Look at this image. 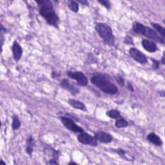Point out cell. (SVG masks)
<instances>
[{"label": "cell", "mask_w": 165, "mask_h": 165, "mask_svg": "<svg viewBox=\"0 0 165 165\" xmlns=\"http://www.w3.org/2000/svg\"><path fill=\"white\" fill-rule=\"evenodd\" d=\"M91 82L105 94L114 95L118 93V89L114 83L112 82L108 77L101 73L94 74L90 78Z\"/></svg>", "instance_id": "cell-2"}, {"label": "cell", "mask_w": 165, "mask_h": 165, "mask_svg": "<svg viewBox=\"0 0 165 165\" xmlns=\"http://www.w3.org/2000/svg\"><path fill=\"white\" fill-rule=\"evenodd\" d=\"M21 127V122L19 121L18 115H14L12 117V128L14 131L18 130Z\"/></svg>", "instance_id": "cell-19"}, {"label": "cell", "mask_w": 165, "mask_h": 165, "mask_svg": "<svg viewBox=\"0 0 165 165\" xmlns=\"http://www.w3.org/2000/svg\"><path fill=\"white\" fill-rule=\"evenodd\" d=\"M77 2H78V3H81L82 4V5H85V6H89V2L88 1H86V0H78L77 1Z\"/></svg>", "instance_id": "cell-27"}, {"label": "cell", "mask_w": 165, "mask_h": 165, "mask_svg": "<svg viewBox=\"0 0 165 165\" xmlns=\"http://www.w3.org/2000/svg\"><path fill=\"white\" fill-rule=\"evenodd\" d=\"M147 138L149 142L152 143L154 145H156V146H157V147L162 146L163 144L162 140L161 138L158 136L156 134H155L154 132L150 133L148 134Z\"/></svg>", "instance_id": "cell-14"}, {"label": "cell", "mask_w": 165, "mask_h": 165, "mask_svg": "<svg viewBox=\"0 0 165 165\" xmlns=\"http://www.w3.org/2000/svg\"><path fill=\"white\" fill-rule=\"evenodd\" d=\"M106 115H107L108 117H109L110 118L112 119H115V120L118 119L121 117L119 112L117 110H114V109L110 110L106 112Z\"/></svg>", "instance_id": "cell-17"}, {"label": "cell", "mask_w": 165, "mask_h": 165, "mask_svg": "<svg viewBox=\"0 0 165 165\" xmlns=\"http://www.w3.org/2000/svg\"><path fill=\"white\" fill-rule=\"evenodd\" d=\"M94 137L98 141L103 143H110L113 141V138L112 135L103 131H99L94 134Z\"/></svg>", "instance_id": "cell-10"}, {"label": "cell", "mask_w": 165, "mask_h": 165, "mask_svg": "<svg viewBox=\"0 0 165 165\" xmlns=\"http://www.w3.org/2000/svg\"><path fill=\"white\" fill-rule=\"evenodd\" d=\"M12 50L14 60L18 61L22 57L23 48L16 40H14V41L13 42V44L12 46Z\"/></svg>", "instance_id": "cell-11"}, {"label": "cell", "mask_w": 165, "mask_h": 165, "mask_svg": "<svg viewBox=\"0 0 165 165\" xmlns=\"http://www.w3.org/2000/svg\"><path fill=\"white\" fill-rule=\"evenodd\" d=\"M115 152H117L120 156H122V157H125L126 154H127V152H126L123 149H121V148H119V149H117L115 150Z\"/></svg>", "instance_id": "cell-25"}, {"label": "cell", "mask_w": 165, "mask_h": 165, "mask_svg": "<svg viewBox=\"0 0 165 165\" xmlns=\"http://www.w3.org/2000/svg\"><path fill=\"white\" fill-rule=\"evenodd\" d=\"M124 43H125V44L128 45H134L133 39L128 36H127L125 37Z\"/></svg>", "instance_id": "cell-23"}, {"label": "cell", "mask_w": 165, "mask_h": 165, "mask_svg": "<svg viewBox=\"0 0 165 165\" xmlns=\"http://www.w3.org/2000/svg\"><path fill=\"white\" fill-rule=\"evenodd\" d=\"M160 95H161L163 97H164V91L163 90L162 92H161V93H160Z\"/></svg>", "instance_id": "cell-33"}, {"label": "cell", "mask_w": 165, "mask_h": 165, "mask_svg": "<svg viewBox=\"0 0 165 165\" xmlns=\"http://www.w3.org/2000/svg\"><path fill=\"white\" fill-rule=\"evenodd\" d=\"M60 86L63 89L69 92L73 95H76L80 92V90L78 88H77L76 86L72 84L69 80L67 79H63L60 82Z\"/></svg>", "instance_id": "cell-9"}, {"label": "cell", "mask_w": 165, "mask_h": 165, "mask_svg": "<svg viewBox=\"0 0 165 165\" xmlns=\"http://www.w3.org/2000/svg\"><path fill=\"white\" fill-rule=\"evenodd\" d=\"M61 76V74L59 73V72H56V71H53L52 72L51 74V76L53 79H56L57 78V77H59Z\"/></svg>", "instance_id": "cell-26"}, {"label": "cell", "mask_w": 165, "mask_h": 165, "mask_svg": "<svg viewBox=\"0 0 165 165\" xmlns=\"http://www.w3.org/2000/svg\"><path fill=\"white\" fill-rule=\"evenodd\" d=\"M68 6H69V8L72 12L77 13V12L79 11V3L76 1H73V0H72V1H69V4H68Z\"/></svg>", "instance_id": "cell-20"}, {"label": "cell", "mask_w": 165, "mask_h": 165, "mask_svg": "<svg viewBox=\"0 0 165 165\" xmlns=\"http://www.w3.org/2000/svg\"><path fill=\"white\" fill-rule=\"evenodd\" d=\"M60 120L63 125H64V127L68 130L72 131V132L75 133H81L84 132V130L79 126L76 125L74 120L70 118L63 116V117L60 118Z\"/></svg>", "instance_id": "cell-7"}, {"label": "cell", "mask_w": 165, "mask_h": 165, "mask_svg": "<svg viewBox=\"0 0 165 165\" xmlns=\"http://www.w3.org/2000/svg\"><path fill=\"white\" fill-rule=\"evenodd\" d=\"M127 89H128L129 91L132 92H133L134 91V89L133 86L132 85V84H131V83H129V82H128V85H127Z\"/></svg>", "instance_id": "cell-29"}, {"label": "cell", "mask_w": 165, "mask_h": 165, "mask_svg": "<svg viewBox=\"0 0 165 165\" xmlns=\"http://www.w3.org/2000/svg\"><path fill=\"white\" fill-rule=\"evenodd\" d=\"M141 43L144 49L150 53H154L157 50L156 43L152 40H148V39H143Z\"/></svg>", "instance_id": "cell-12"}, {"label": "cell", "mask_w": 165, "mask_h": 165, "mask_svg": "<svg viewBox=\"0 0 165 165\" xmlns=\"http://www.w3.org/2000/svg\"><path fill=\"white\" fill-rule=\"evenodd\" d=\"M95 29L105 44L109 46L114 45L115 36L112 29L108 25L104 23H97Z\"/></svg>", "instance_id": "cell-4"}, {"label": "cell", "mask_w": 165, "mask_h": 165, "mask_svg": "<svg viewBox=\"0 0 165 165\" xmlns=\"http://www.w3.org/2000/svg\"><path fill=\"white\" fill-rule=\"evenodd\" d=\"M48 164H59L60 163L57 162V160L54 159H51L49 160V161H48Z\"/></svg>", "instance_id": "cell-28"}, {"label": "cell", "mask_w": 165, "mask_h": 165, "mask_svg": "<svg viewBox=\"0 0 165 165\" xmlns=\"http://www.w3.org/2000/svg\"><path fill=\"white\" fill-rule=\"evenodd\" d=\"M161 62H162V64H163V65H164V64H165V61H164V52L163 53V56H162Z\"/></svg>", "instance_id": "cell-31"}, {"label": "cell", "mask_w": 165, "mask_h": 165, "mask_svg": "<svg viewBox=\"0 0 165 165\" xmlns=\"http://www.w3.org/2000/svg\"><path fill=\"white\" fill-rule=\"evenodd\" d=\"M69 165H70V164H77V163H75V162H72V161H71V162L69 163Z\"/></svg>", "instance_id": "cell-34"}, {"label": "cell", "mask_w": 165, "mask_h": 165, "mask_svg": "<svg viewBox=\"0 0 165 165\" xmlns=\"http://www.w3.org/2000/svg\"><path fill=\"white\" fill-rule=\"evenodd\" d=\"M151 60L152 61V67L154 70H157L159 68V65H160V62L156 60L153 59V58H151Z\"/></svg>", "instance_id": "cell-24"}, {"label": "cell", "mask_w": 165, "mask_h": 165, "mask_svg": "<svg viewBox=\"0 0 165 165\" xmlns=\"http://www.w3.org/2000/svg\"><path fill=\"white\" fill-rule=\"evenodd\" d=\"M77 139L82 144L89 145V146L94 147L98 146V140L95 139V138L89 134L85 133V132L79 133L77 136Z\"/></svg>", "instance_id": "cell-6"}, {"label": "cell", "mask_w": 165, "mask_h": 165, "mask_svg": "<svg viewBox=\"0 0 165 165\" xmlns=\"http://www.w3.org/2000/svg\"><path fill=\"white\" fill-rule=\"evenodd\" d=\"M98 2L106 9L110 10L111 8V3L110 1H108V0H98Z\"/></svg>", "instance_id": "cell-22"}, {"label": "cell", "mask_w": 165, "mask_h": 165, "mask_svg": "<svg viewBox=\"0 0 165 165\" xmlns=\"http://www.w3.org/2000/svg\"><path fill=\"white\" fill-rule=\"evenodd\" d=\"M129 54L135 61L141 65H146L148 63V59L143 52L134 47H131L129 50Z\"/></svg>", "instance_id": "cell-8"}, {"label": "cell", "mask_w": 165, "mask_h": 165, "mask_svg": "<svg viewBox=\"0 0 165 165\" xmlns=\"http://www.w3.org/2000/svg\"><path fill=\"white\" fill-rule=\"evenodd\" d=\"M36 2L39 6V13L45 19L50 25L58 28L60 25V18L56 13L53 4L50 0H37Z\"/></svg>", "instance_id": "cell-1"}, {"label": "cell", "mask_w": 165, "mask_h": 165, "mask_svg": "<svg viewBox=\"0 0 165 165\" xmlns=\"http://www.w3.org/2000/svg\"><path fill=\"white\" fill-rule=\"evenodd\" d=\"M151 25L152 26V27L157 31V32H158L160 35H161V37H162L163 38H164L165 37V28L162 27L161 25H159V24L156 23H151Z\"/></svg>", "instance_id": "cell-18"}, {"label": "cell", "mask_w": 165, "mask_h": 165, "mask_svg": "<svg viewBox=\"0 0 165 165\" xmlns=\"http://www.w3.org/2000/svg\"><path fill=\"white\" fill-rule=\"evenodd\" d=\"M35 146V141L32 136H29L26 142V148L25 151L28 154L29 156H31L32 154L34 152V147Z\"/></svg>", "instance_id": "cell-15"}, {"label": "cell", "mask_w": 165, "mask_h": 165, "mask_svg": "<svg viewBox=\"0 0 165 165\" xmlns=\"http://www.w3.org/2000/svg\"><path fill=\"white\" fill-rule=\"evenodd\" d=\"M115 126L118 128H126L128 126V122L127 120L125 119L124 118L121 117L119 119L115 120Z\"/></svg>", "instance_id": "cell-16"}, {"label": "cell", "mask_w": 165, "mask_h": 165, "mask_svg": "<svg viewBox=\"0 0 165 165\" xmlns=\"http://www.w3.org/2000/svg\"><path fill=\"white\" fill-rule=\"evenodd\" d=\"M133 29L135 33L140 34L149 39L150 40H151L153 41H157L161 43V44H164V38L160 36L156 31L149 27L144 25L142 23L135 22L133 25Z\"/></svg>", "instance_id": "cell-3"}, {"label": "cell", "mask_w": 165, "mask_h": 165, "mask_svg": "<svg viewBox=\"0 0 165 165\" xmlns=\"http://www.w3.org/2000/svg\"><path fill=\"white\" fill-rule=\"evenodd\" d=\"M1 32H7V29L3 27V25H1Z\"/></svg>", "instance_id": "cell-30"}, {"label": "cell", "mask_w": 165, "mask_h": 165, "mask_svg": "<svg viewBox=\"0 0 165 165\" xmlns=\"http://www.w3.org/2000/svg\"><path fill=\"white\" fill-rule=\"evenodd\" d=\"M66 74L70 78L75 80L79 86H86L89 83L86 76L80 71H68Z\"/></svg>", "instance_id": "cell-5"}, {"label": "cell", "mask_w": 165, "mask_h": 165, "mask_svg": "<svg viewBox=\"0 0 165 165\" xmlns=\"http://www.w3.org/2000/svg\"><path fill=\"white\" fill-rule=\"evenodd\" d=\"M115 79L121 86H124L125 85V80L121 76L116 75L115 76Z\"/></svg>", "instance_id": "cell-21"}, {"label": "cell", "mask_w": 165, "mask_h": 165, "mask_svg": "<svg viewBox=\"0 0 165 165\" xmlns=\"http://www.w3.org/2000/svg\"><path fill=\"white\" fill-rule=\"evenodd\" d=\"M0 164H3V165H6V163L5 162H4L3 160H1V161H0Z\"/></svg>", "instance_id": "cell-32"}, {"label": "cell", "mask_w": 165, "mask_h": 165, "mask_svg": "<svg viewBox=\"0 0 165 165\" xmlns=\"http://www.w3.org/2000/svg\"><path fill=\"white\" fill-rule=\"evenodd\" d=\"M68 103L70 106H71L72 107H73L75 109L77 110H79L81 111H86V105L82 103V102L79 101V100H76L74 99H70L69 101H68Z\"/></svg>", "instance_id": "cell-13"}]
</instances>
